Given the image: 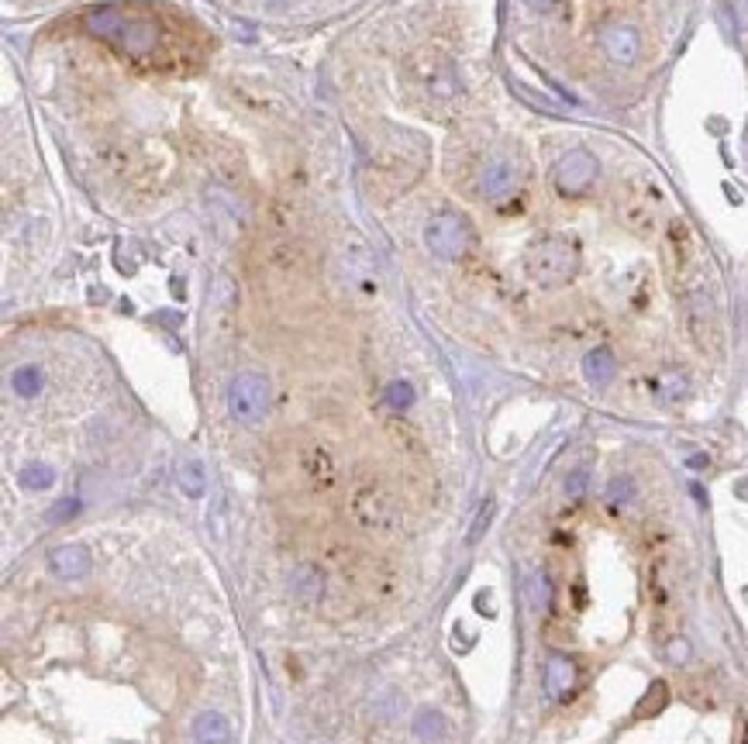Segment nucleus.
<instances>
[{
    "label": "nucleus",
    "instance_id": "f257e3e1",
    "mask_svg": "<svg viewBox=\"0 0 748 744\" xmlns=\"http://www.w3.org/2000/svg\"><path fill=\"white\" fill-rule=\"evenodd\" d=\"M524 269L545 290H556L573 283L579 273V245L566 235H549L531 242V248L524 252Z\"/></svg>",
    "mask_w": 748,
    "mask_h": 744
},
{
    "label": "nucleus",
    "instance_id": "f03ea898",
    "mask_svg": "<svg viewBox=\"0 0 748 744\" xmlns=\"http://www.w3.org/2000/svg\"><path fill=\"white\" fill-rule=\"evenodd\" d=\"M87 28L93 32V35L114 42L121 53H131V55H145V53H152V49L159 45L156 21L131 18V14H124V11H118V7H101V11H90Z\"/></svg>",
    "mask_w": 748,
    "mask_h": 744
},
{
    "label": "nucleus",
    "instance_id": "7ed1b4c3",
    "mask_svg": "<svg viewBox=\"0 0 748 744\" xmlns=\"http://www.w3.org/2000/svg\"><path fill=\"white\" fill-rule=\"evenodd\" d=\"M424 242L438 259H462L472 248V225L455 210H438L424 227Z\"/></svg>",
    "mask_w": 748,
    "mask_h": 744
},
{
    "label": "nucleus",
    "instance_id": "20e7f679",
    "mask_svg": "<svg viewBox=\"0 0 748 744\" xmlns=\"http://www.w3.org/2000/svg\"><path fill=\"white\" fill-rule=\"evenodd\" d=\"M228 407L231 417L242 424H256L266 411H269V382L259 372H242L235 376L231 390H228Z\"/></svg>",
    "mask_w": 748,
    "mask_h": 744
},
{
    "label": "nucleus",
    "instance_id": "39448f33",
    "mask_svg": "<svg viewBox=\"0 0 748 744\" xmlns=\"http://www.w3.org/2000/svg\"><path fill=\"white\" fill-rule=\"evenodd\" d=\"M597 173H600V166H597L593 152H587V149H569V152L556 162L552 179H556V190L562 193V197H583V193L597 183Z\"/></svg>",
    "mask_w": 748,
    "mask_h": 744
},
{
    "label": "nucleus",
    "instance_id": "423d86ee",
    "mask_svg": "<svg viewBox=\"0 0 748 744\" xmlns=\"http://www.w3.org/2000/svg\"><path fill=\"white\" fill-rule=\"evenodd\" d=\"M600 49L607 53L610 63H617V66H631V63L638 59L642 38H638V32H635L631 24H625V21H610V24L600 28Z\"/></svg>",
    "mask_w": 748,
    "mask_h": 744
},
{
    "label": "nucleus",
    "instance_id": "0eeeda50",
    "mask_svg": "<svg viewBox=\"0 0 748 744\" xmlns=\"http://www.w3.org/2000/svg\"><path fill=\"white\" fill-rule=\"evenodd\" d=\"M518 179H521V173H518V162L510 156L490 159L487 166H483V173H480V197L500 200L507 193H514Z\"/></svg>",
    "mask_w": 748,
    "mask_h": 744
},
{
    "label": "nucleus",
    "instance_id": "6e6552de",
    "mask_svg": "<svg viewBox=\"0 0 748 744\" xmlns=\"http://www.w3.org/2000/svg\"><path fill=\"white\" fill-rule=\"evenodd\" d=\"M541 682H545V692L552 700H566L576 686V662L569 655H549Z\"/></svg>",
    "mask_w": 748,
    "mask_h": 744
},
{
    "label": "nucleus",
    "instance_id": "1a4fd4ad",
    "mask_svg": "<svg viewBox=\"0 0 748 744\" xmlns=\"http://www.w3.org/2000/svg\"><path fill=\"white\" fill-rule=\"evenodd\" d=\"M49 565L59 579H80L90 572V552L83 545H63L49 555Z\"/></svg>",
    "mask_w": 748,
    "mask_h": 744
},
{
    "label": "nucleus",
    "instance_id": "9d476101",
    "mask_svg": "<svg viewBox=\"0 0 748 744\" xmlns=\"http://www.w3.org/2000/svg\"><path fill=\"white\" fill-rule=\"evenodd\" d=\"M228 738H231V730H228V720L221 713L208 710L193 720V741L197 744H228Z\"/></svg>",
    "mask_w": 748,
    "mask_h": 744
},
{
    "label": "nucleus",
    "instance_id": "9b49d317",
    "mask_svg": "<svg viewBox=\"0 0 748 744\" xmlns=\"http://www.w3.org/2000/svg\"><path fill=\"white\" fill-rule=\"evenodd\" d=\"M583 376H587L593 386H607V382L617 376V362H614V355H610L607 348H593V352H587V359H583Z\"/></svg>",
    "mask_w": 748,
    "mask_h": 744
},
{
    "label": "nucleus",
    "instance_id": "f8f14e48",
    "mask_svg": "<svg viewBox=\"0 0 748 744\" xmlns=\"http://www.w3.org/2000/svg\"><path fill=\"white\" fill-rule=\"evenodd\" d=\"M11 386H15L18 397H35L42 390V369L38 365H21L18 372L11 376Z\"/></svg>",
    "mask_w": 748,
    "mask_h": 744
},
{
    "label": "nucleus",
    "instance_id": "ddd939ff",
    "mask_svg": "<svg viewBox=\"0 0 748 744\" xmlns=\"http://www.w3.org/2000/svg\"><path fill=\"white\" fill-rule=\"evenodd\" d=\"M180 486H183L187 497H204V489H208L204 466H200V462H183V466H180Z\"/></svg>",
    "mask_w": 748,
    "mask_h": 744
},
{
    "label": "nucleus",
    "instance_id": "4468645a",
    "mask_svg": "<svg viewBox=\"0 0 748 744\" xmlns=\"http://www.w3.org/2000/svg\"><path fill=\"white\" fill-rule=\"evenodd\" d=\"M414 730H418L421 741H442V734H445V720H442V713H438V710H421L418 720H414Z\"/></svg>",
    "mask_w": 748,
    "mask_h": 744
},
{
    "label": "nucleus",
    "instance_id": "2eb2a0df",
    "mask_svg": "<svg viewBox=\"0 0 748 744\" xmlns=\"http://www.w3.org/2000/svg\"><path fill=\"white\" fill-rule=\"evenodd\" d=\"M21 489H49L55 483V472L49 466H24L18 472Z\"/></svg>",
    "mask_w": 748,
    "mask_h": 744
},
{
    "label": "nucleus",
    "instance_id": "dca6fc26",
    "mask_svg": "<svg viewBox=\"0 0 748 744\" xmlns=\"http://www.w3.org/2000/svg\"><path fill=\"white\" fill-rule=\"evenodd\" d=\"M549 600H552L549 575H535V579H531V606H535V610H549Z\"/></svg>",
    "mask_w": 748,
    "mask_h": 744
},
{
    "label": "nucleus",
    "instance_id": "f3484780",
    "mask_svg": "<svg viewBox=\"0 0 748 744\" xmlns=\"http://www.w3.org/2000/svg\"><path fill=\"white\" fill-rule=\"evenodd\" d=\"M386 400H390V407H393V411H403V407H411V403H414V390H411L407 382H393V386H390V393H386Z\"/></svg>",
    "mask_w": 748,
    "mask_h": 744
},
{
    "label": "nucleus",
    "instance_id": "a211bd4d",
    "mask_svg": "<svg viewBox=\"0 0 748 744\" xmlns=\"http://www.w3.org/2000/svg\"><path fill=\"white\" fill-rule=\"evenodd\" d=\"M587 483H590V472H587V469H576V472H569V479H566V493H569V500H583Z\"/></svg>",
    "mask_w": 748,
    "mask_h": 744
},
{
    "label": "nucleus",
    "instance_id": "6ab92c4d",
    "mask_svg": "<svg viewBox=\"0 0 748 744\" xmlns=\"http://www.w3.org/2000/svg\"><path fill=\"white\" fill-rule=\"evenodd\" d=\"M686 393V380L683 376H662V400H679Z\"/></svg>",
    "mask_w": 748,
    "mask_h": 744
},
{
    "label": "nucleus",
    "instance_id": "aec40b11",
    "mask_svg": "<svg viewBox=\"0 0 748 744\" xmlns=\"http://www.w3.org/2000/svg\"><path fill=\"white\" fill-rule=\"evenodd\" d=\"M635 497V486H631V479H614L610 483V500L614 503H627Z\"/></svg>",
    "mask_w": 748,
    "mask_h": 744
},
{
    "label": "nucleus",
    "instance_id": "412c9836",
    "mask_svg": "<svg viewBox=\"0 0 748 744\" xmlns=\"http://www.w3.org/2000/svg\"><path fill=\"white\" fill-rule=\"evenodd\" d=\"M70 514H76V503L66 500V503H59V507H55V510L49 514V517H53V520H66Z\"/></svg>",
    "mask_w": 748,
    "mask_h": 744
},
{
    "label": "nucleus",
    "instance_id": "4be33fe9",
    "mask_svg": "<svg viewBox=\"0 0 748 744\" xmlns=\"http://www.w3.org/2000/svg\"><path fill=\"white\" fill-rule=\"evenodd\" d=\"M552 4H556V0H528V7H531V11H539V14H549V11H552Z\"/></svg>",
    "mask_w": 748,
    "mask_h": 744
},
{
    "label": "nucleus",
    "instance_id": "5701e85b",
    "mask_svg": "<svg viewBox=\"0 0 748 744\" xmlns=\"http://www.w3.org/2000/svg\"><path fill=\"white\" fill-rule=\"evenodd\" d=\"M669 655H673V658H686V655H690V648H686L683 641H676V644L669 648Z\"/></svg>",
    "mask_w": 748,
    "mask_h": 744
},
{
    "label": "nucleus",
    "instance_id": "b1692460",
    "mask_svg": "<svg viewBox=\"0 0 748 744\" xmlns=\"http://www.w3.org/2000/svg\"><path fill=\"white\" fill-rule=\"evenodd\" d=\"M690 466H694V469L707 466V459H704V455H694V459H690Z\"/></svg>",
    "mask_w": 748,
    "mask_h": 744
},
{
    "label": "nucleus",
    "instance_id": "393cba45",
    "mask_svg": "<svg viewBox=\"0 0 748 744\" xmlns=\"http://www.w3.org/2000/svg\"><path fill=\"white\" fill-rule=\"evenodd\" d=\"M738 493H742V497H748V479H745V483H738Z\"/></svg>",
    "mask_w": 748,
    "mask_h": 744
}]
</instances>
